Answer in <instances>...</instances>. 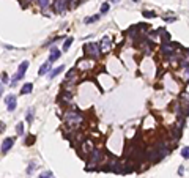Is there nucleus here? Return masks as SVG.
<instances>
[{"mask_svg":"<svg viewBox=\"0 0 189 178\" xmlns=\"http://www.w3.org/2000/svg\"><path fill=\"white\" fill-rule=\"evenodd\" d=\"M65 121L71 129H76L82 123V115L79 112H66L65 113Z\"/></svg>","mask_w":189,"mask_h":178,"instance_id":"nucleus-1","label":"nucleus"},{"mask_svg":"<svg viewBox=\"0 0 189 178\" xmlns=\"http://www.w3.org/2000/svg\"><path fill=\"white\" fill-rule=\"evenodd\" d=\"M84 52L93 58H98L99 55H101V49H99L98 44H94V43H87V44L84 46Z\"/></svg>","mask_w":189,"mask_h":178,"instance_id":"nucleus-2","label":"nucleus"},{"mask_svg":"<svg viewBox=\"0 0 189 178\" xmlns=\"http://www.w3.org/2000/svg\"><path fill=\"white\" fill-rule=\"evenodd\" d=\"M71 0H54V10L55 13H65L69 7Z\"/></svg>","mask_w":189,"mask_h":178,"instance_id":"nucleus-3","label":"nucleus"},{"mask_svg":"<svg viewBox=\"0 0 189 178\" xmlns=\"http://www.w3.org/2000/svg\"><path fill=\"white\" fill-rule=\"evenodd\" d=\"M175 47H176V44H173V43H170V41L162 43L161 44V52L164 55H173L175 54Z\"/></svg>","mask_w":189,"mask_h":178,"instance_id":"nucleus-4","label":"nucleus"},{"mask_svg":"<svg viewBox=\"0 0 189 178\" xmlns=\"http://www.w3.org/2000/svg\"><path fill=\"white\" fill-rule=\"evenodd\" d=\"M101 159H102V153H101V151H99V150H91L90 151V161H88V165L98 164Z\"/></svg>","mask_w":189,"mask_h":178,"instance_id":"nucleus-5","label":"nucleus"},{"mask_svg":"<svg viewBox=\"0 0 189 178\" xmlns=\"http://www.w3.org/2000/svg\"><path fill=\"white\" fill-rule=\"evenodd\" d=\"M5 103H7L8 112H13V110L16 109V96H14V95H7V98H5Z\"/></svg>","mask_w":189,"mask_h":178,"instance_id":"nucleus-6","label":"nucleus"},{"mask_svg":"<svg viewBox=\"0 0 189 178\" xmlns=\"http://www.w3.org/2000/svg\"><path fill=\"white\" fill-rule=\"evenodd\" d=\"M13 144H14V139H13V137L5 139V140L2 142V154H7L8 151H10V148L13 147Z\"/></svg>","mask_w":189,"mask_h":178,"instance_id":"nucleus-7","label":"nucleus"},{"mask_svg":"<svg viewBox=\"0 0 189 178\" xmlns=\"http://www.w3.org/2000/svg\"><path fill=\"white\" fill-rule=\"evenodd\" d=\"M28 69V62L27 60H24L22 63L19 65V68H17V73H16V76H17V79H22L24 77V74H25V71Z\"/></svg>","mask_w":189,"mask_h":178,"instance_id":"nucleus-8","label":"nucleus"},{"mask_svg":"<svg viewBox=\"0 0 189 178\" xmlns=\"http://www.w3.org/2000/svg\"><path fill=\"white\" fill-rule=\"evenodd\" d=\"M112 47V40L109 36H104L101 40V52H107Z\"/></svg>","mask_w":189,"mask_h":178,"instance_id":"nucleus-9","label":"nucleus"},{"mask_svg":"<svg viewBox=\"0 0 189 178\" xmlns=\"http://www.w3.org/2000/svg\"><path fill=\"white\" fill-rule=\"evenodd\" d=\"M38 5L41 7V10H43V13L46 14V16H51V11H49L51 2H49V0H38Z\"/></svg>","mask_w":189,"mask_h":178,"instance_id":"nucleus-10","label":"nucleus"},{"mask_svg":"<svg viewBox=\"0 0 189 178\" xmlns=\"http://www.w3.org/2000/svg\"><path fill=\"white\" fill-rule=\"evenodd\" d=\"M60 55H61V52L57 47H54L51 51V55H49V62H57L58 58H60Z\"/></svg>","mask_w":189,"mask_h":178,"instance_id":"nucleus-11","label":"nucleus"},{"mask_svg":"<svg viewBox=\"0 0 189 178\" xmlns=\"http://www.w3.org/2000/svg\"><path fill=\"white\" fill-rule=\"evenodd\" d=\"M49 69H51V63L47 62V63H44V65H41V68H40V76H44L46 73H49Z\"/></svg>","mask_w":189,"mask_h":178,"instance_id":"nucleus-12","label":"nucleus"},{"mask_svg":"<svg viewBox=\"0 0 189 178\" xmlns=\"http://www.w3.org/2000/svg\"><path fill=\"white\" fill-rule=\"evenodd\" d=\"M60 101H61V103H69V101H71V93L69 92H63V93H61V95H60Z\"/></svg>","mask_w":189,"mask_h":178,"instance_id":"nucleus-13","label":"nucleus"},{"mask_svg":"<svg viewBox=\"0 0 189 178\" xmlns=\"http://www.w3.org/2000/svg\"><path fill=\"white\" fill-rule=\"evenodd\" d=\"M63 69H65V66H63V65H60V66H58V68L52 69V71H51V74H49V79H54L55 76H57V74H60V73L63 71Z\"/></svg>","mask_w":189,"mask_h":178,"instance_id":"nucleus-14","label":"nucleus"},{"mask_svg":"<svg viewBox=\"0 0 189 178\" xmlns=\"http://www.w3.org/2000/svg\"><path fill=\"white\" fill-rule=\"evenodd\" d=\"M32 90H33V84H25L22 87V90H20V93L22 95H28V93H32Z\"/></svg>","mask_w":189,"mask_h":178,"instance_id":"nucleus-15","label":"nucleus"},{"mask_svg":"<svg viewBox=\"0 0 189 178\" xmlns=\"http://www.w3.org/2000/svg\"><path fill=\"white\" fill-rule=\"evenodd\" d=\"M33 113H35L33 109H28V110H27V115H25V118H27V123H30V125H32V121H33V118H35Z\"/></svg>","mask_w":189,"mask_h":178,"instance_id":"nucleus-16","label":"nucleus"},{"mask_svg":"<svg viewBox=\"0 0 189 178\" xmlns=\"http://www.w3.org/2000/svg\"><path fill=\"white\" fill-rule=\"evenodd\" d=\"M181 156L184 159H189V147H183L181 148Z\"/></svg>","mask_w":189,"mask_h":178,"instance_id":"nucleus-17","label":"nucleus"},{"mask_svg":"<svg viewBox=\"0 0 189 178\" xmlns=\"http://www.w3.org/2000/svg\"><path fill=\"white\" fill-rule=\"evenodd\" d=\"M40 178H55V177H54V173H52V172L47 170V172H43V173L40 175Z\"/></svg>","mask_w":189,"mask_h":178,"instance_id":"nucleus-18","label":"nucleus"},{"mask_svg":"<svg viewBox=\"0 0 189 178\" xmlns=\"http://www.w3.org/2000/svg\"><path fill=\"white\" fill-rule=\"evenodd\" d=\"M16 133L19 134V136H22V134H24V125L22 123H17L16 125Z\"/></svg>","mask_w":189,"mask_h":178,"instance_id":"nucleus-19","label":"nucleus"},{"mask_svg":"<svg viewBox=\"0 0 189 178\" xmlns=\"http://www.w3.org/2000/svg\"><path fill=\"white\" fill-rule=\"evenodd\" d=\"M71 44H73V38H68L66 41H65V44H63V51H68Z\"/></svg>","mask_w":189,"mask_h":178,"instance_id":"nucleus-20","label":"nucleus"},{"mask_svg":"<svg viewBox=\"0 0 189 178\" xmlns=\"http://www.w3.org/2000/svg\"><path fill=\"white\" fill-rule=\"evenodd\" d=\"M98 19H99V14H96V16L87 17V19H85V22H87V24H90V22H94V21H98Z\"/></svg>","mask_w":189,"mask_h":178,"instance_id":"nucleus-21","label":"nucleus"},{"mask_svg":"<svg viewBox=\"0 0 189 178\" xmlns=\"http://www.w3.org/2000/svg\"><path fill=\"white\" fill-rule=\"evenodd\" d=\"M143 16L148 17V19H151V17L156 16V13H155V11H143Z\"/></svg>","mask_w":189,"mask_h":178,"instance_id":"nucleus-22","label":"nucleus"},{"mask_svg":"<svg viewBox=\"0 0 189 178\" xmlns=\"http://www.w3.org/2000/svg\"><path fill=\"white\" fill-rule=\"evenodd\" d=\"M109 8H110V7H109V3H102V5H101V14L107 13V11H109Z\"/></svg>","mask_w":189,"mask_h":178,"instance_id":"nucleus-23","label":"nucleus"},{"mask_svg":"<svg viewBox=\"0 0 189 178\" xmlns=\"http://www.w3.org/2000/svg\"><path fill=\"white\" fill-rule=\"evenodd\" d=\"M35 169H36V165H35V164H28V167H27V173H28V175L33 173Z\"/></svg>","mask_w":189,"mask_h":178,"instance_id":"nucleus-24","label":"nucleus"},{"mask_svg":"<svg viewBox=\"0 0 189 178\" xmlns=\"http://www.w3.org/2000/svg\"><path fill=\"white\" fill-rule=\"evenodd\" d=\"M8 82H10V79H8V76L3 73V74H2V85H5V84H8Z\"/></svg>","mask_w":189,"mask_h":178,"instance_id":"nucleus-25","label":"nucleus"},{"mask_svg":"<svg viewBox=\"0 0 189 178\" xmlns=\"http://www.w3.org/2000/svg\"><path fill=\"white\" fill-rule=\"evenodd\" d=\"M33 142H35V136H28V137H27V142H25V144L30 145V144H33Z\"/></svg>","mask_w":189,"mask_h":178,"instance_id":"nucleus-26","label":"nucleus"},{"mask_svg":"<svg viewBox=\"0 0 189 178\" xmlns=\"http://www.w3.org/2000/svg\"><path fill=\"white\" fill-rule=\"evenodd\" d=\"M178 173H180V175H183V173H184V169L180 167V169H178Z\"/></svg>","mask_w":189,"mask_h":178,"instance_id":"nucleus-27","label":"nucleus"},{"mask_svg":"<svg viewBox=\"0 0 189 178\" xmlns=\"http://www.w3.org/2000/svg\"><path fill=\"white\" fill-rule=\"evenodd\" d=\"M110 2H120V0H110Z\"/></svg>","mask_w":189,"mask_h":178,"instance_id":"nucleus-28","label":"nucleus"},{"mask_svg":"<svg viewBox=\"0 0 189 178\" xmlns=\"http://www.w3.org/2000/svg\"><path fill=\"white\" fill-rule=\"evenodd\" d=\"M188 115H189V110H188Z\"/></svg>","mask_w":189,"mask_h":178,"instance_id":"nucleus-29","label":"nucleus"}]
</instances>
